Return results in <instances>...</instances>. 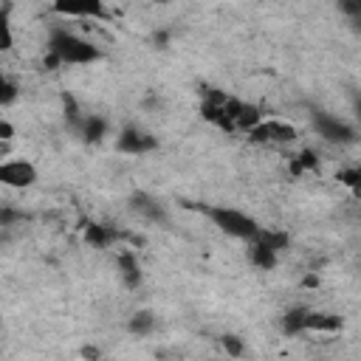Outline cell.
<instances>
[{
	"mask_svg": "<svg viewBox=\"0 0 361 361\" xmlns=\"http://www.w3.org/2000/svg\"><path fill=\"white\" fill-rule=\"evenodd\" d=\"M102 59H104V51L93 39H87L65 25H54L48 31L45 59H42L45 68L54 71V68H65V65H93Z\"/></svg>",
	"mask_w": 361,
	"mask_h": 361,
	"instance_id": "cell-1",
	"label": "cell"
},
{
	"mask_svg": "<svg viewBox=\"0 0 361 361\" xmlns=\"http://www.w3.org/2000/svg\"><path fill=\"white\" fill-rule=\"evenodd\" d=\"M200 212L212 220V226H217L223 234H228L234 240L248 243L259 231L257 217H251L243 209H234V206H226V203H214V206H200Z\"/></svg>",
	"mask_w": 361,
	"mask_h": 361,
	"instance_id": "cell-2",
	"label": "cell"
},
{
	"mask_svg": "<svg viewBox=\"0 0 361 361\" xmlns=\"http://www.w3.org/2000/svg\"><path fill=\"white\" fill-rule=\"evenodd\" d=\"M248 141L254 144H271V147H285V144H293L299 138V130L288 121H279V118H259L248 133Z\"/></svg>",
	"mask_w": 361,
	"mask_h": 361,
	"instance_id": "cell-3",
	"label": "cell"
},
{
	"mask_svg": "<svg viewBox=\"0 0 361 361\" xmlns=\"http://www.w3.org/2000/svg\"><path fill=\"white\" fill-rule=\"evenodd\" d=\"M313 130H316L319 138H324L330 144H353L358 138V133H355V127L350 121H344V118H338L333 113H324V110L313 113Z\"/></svg>",
	"mask_w": 361,
	"mask_h": 361,
	"instance_id": "cell-4",
	"label": "cell"
},
{
	"mask_svg": "<svg viewBox=\"0 0 361 361\" xmlns=\"http://www.w3.org/2000/svg\"><path fill=\"white\" fill-rule=\"evenodd\" d=\"M39 172L25 158H3L0 161V186L8 189H31L37 183Z\"/></svg>",
	"mask_w": 361,
	"mask_h": 361,
	"instance_id": "cell-5",
	"label": "cell"
},
{
	"mask_svg": "<svg viewBox=\"0 0 361 361\" xmlns=\"http://www.w3.org/2000/svg\"><path fill=\"white\" fill-rule=\"evenodd\" d=\"M116 149L121 155H147V152H155L158 149V135L135 127V124H127L118 135H116Z\"/></svg>",
	"mask_w": 361,
	"mask_h": 361,
	"instance_id": "cell-6",
	"label": "cell"
},
{
	"mask_svg": "<svg viewBox=\"0 0 361 361\" xmlns=\"http://www.w3.org/2000/svg\"><path fill=\"white\" fill-rule=\"evenodd\" d=\"M51 11L76 20H107L104 0H51Z\"/></svg>",
	"mask_w": 361,
	"mask_h": 361,
	"instance_id": "cell-7",
	"label": "cell"
},
{
	"mask_svg": "<svg viewBox=\"0 0 361 361\" xmlns=\"http://www.w3.org/2000/svg\"><path fill=\"white\" fill-rule=\"evenodd\" d=\"M130 209L135 214H141L144 220H152V223H166V209L158 197H152L149 192H133L130 195Z\"/></svg>",
	"mask_w": 361,
	"mask_h": 361,
	"instance_id": "cell-8",
	"label": "cell"
},
{
	"mask_svg": "<svg viewBox=\"0 0 361 361\" xmlns=\"http://www.w3.org/2000/svg\"><path fill=\"white\" fill-rule=\"evenodd\" d=\"M76 135H79L85 144H99V141H104V138L110 135V121H107L104 116L85 113V118H82V124H79Z\"/></svg>",
	"mask_w": 361,
	"mask_h": 361,
	"instance_id": "cell-9",
	"label": "cell"
},
{
	"mask_svg": "<svg viewBox=\"0 0 361 361\" xmlns=\"http://www.w3.org/2000/svg\"><path fill=\"white\" fill-rule=\"evenodd\" d=\"M116 262H118L121 285H124L127 290H135V288L141 285V279H144V274H141V265H138L135 254H133V251H121V254L116 257Z\"/></svg>",
	"mask_w": 361,
	"mask_h": 361,
	"instance_id": "cell-10",
	"label": "cell"
},
{
	"mask_svg": "<svg viewBox=\"0 0 361 361\" xmlns=\"http://www.w3.org/2000/svg\"><path fill=\"white\" fill-rule=\"evenodd\" d=\"M338 330H341V319L336 313L307 310V316H305V333H338Z\"/></svg>",
	"mask_w": 361,
	"mask_h": 361,
	"instance_id": "cell-11",
	"label": "cell"
},
{
	"mask_svg": "<svg viewBox=\"0 0 361 361\" xmlns=\"http://www.w3.org/2000/svg\"><path fill=\"white\" fill-rule=\"evenodd\" d=\"M155 327H158V319H155V313H152V310H147V307L135 310V313L127 319V333H130V336H138V338L152 336V333H155Z\"/></svg>",
	"mask_w": 361,
	"mask_h": 361,
	"instance_id": "cell-12",
	"label": "cell"
},
{
	"mask_svg": "<svg viewBox=\"0 0 361 361\" xmlns=\"http://www.w3.org/2000/svg\"><path fill=\"white\" fill-rule=\"evenodd\" d=\"M276 259H279L276 251H271V248L262 245L259 240H248V262H251L254 268L271 271V268H276Z\"/></svg>",
	"mask_w": 361,
	"mask_h": 361,
	"instance_id": "cell-13",
	"label": "cell"
},
{
	"mask_svg": "<svg viewBox=\"0 0 361 361\" xmlns=\"http://www.w3.org/2000/svg\"><path fill=\"white\" fill-rule=\"evenodd\" d=\"M307 310H310V307L296 305V307H288V310L282 313L279 327H282V333H285L288 338H293V336H302V333H305V316H307Z\"/></svg>",
	"mask_w": 361,
	"mask_h": 361,
	"instance_id": "cell-14",
	"label": "cell"
},
{
	"mask_svg": "<svg viewBox=\"0 0 361 361\" xmlns=\"http://www.w3.org/2000/svg\"><path fill=\"white\" fill-rule=\"evenodd\" d=\"M116 237H118V231H116L113 226H107V223H90V226L85 228V240H87L90 245H96V248L113 245Z\"/></svg>",
	"mask_w": 361,
	"mask_h": 361,
	"instance_id": "cell-15",
	"label": "cell"
},
{
	"mask_svg": "<svg viewBox=\"0 0 361 361\" xmlns=\"http://www.w3.org/2000/svg\"><path fill=\"white\" fill-rule=\"evenodd\" d=\"M251 240H259L262 245H268V248L276 251V254L290 245V234H288V231H282V228H265V226H259V231H257Z\"/></svg>",
	"mask_w": 361,
	"mask_h": 361,
	"instance_id": "cell-16",
	"label": "cell"
},
{
	"mask_svg": "<svg viewBox=\"0 0 361 361\" xmlns=\"http://www.w3.org/2000/svg\"><path fill=\"white\" fill-rule=\"evenodd\" d=\"M14 51V28H11V3L0 6V56Z\"/></svg>",
	"mask_w": 361,
	"mask_h": 361,
	"instance_id": "cell-17",
	"label": "cell"
},
{
	"mask_svg": "<svg viewBox=\"0 0 361 361\" xmlns=\"http://www.w3.org/2000/svg\"><path fill=\"white\" fill-rule=\"evenodd\" d=\"M17 96H20V87H17V82L3 71V65H0V107H8V104H14L17 102Z\"/></svg>",
	"mask_w": 361,
	"mask_h": 361,
	"instance_id": "cell-18",
	"label": "cell"
},
{
	"mask_svg": "<svg viewBox=\"0 0 361 361\" xmlns=\"http://www.w3.org/2000/svg\"><path fill=\"white\" fill-rule=\"evenodd\" d=\"M220 344H223V350H226L228 355H234V358H240V355L245 353L243 338H240V336H234V333H226V336L220 338Z\"/></svg>",
	"mask_w": 361,
	"mask_h": 361,
	"instance_id": "cell-19",
	"label": "cell"
},
{
	"mask_svg": "<svg viewBox=\"0 0 361 361\" xmlns=\"http://www.w3.org/2000/svg\"><path fill=\"white\" fill-rule=\"evenodd\" d=\"M338 180H341L344 186H350L353 192H358V180H361V172H358V166H350V169H338Z\"/></svg>",
	"mask_w": 361,
	"mask_h": 361,
	"instance_id": "cell-20",
	"label": "cell"
},
{
	"mask_svg": "<svg viewBox=\"0 0 361 361\" xmlns=\"http://www.w3.org/2000/svg\"><path fill=\"white\" fill-rule=\"evenodd\" d=\"M336 3H338V11L347 14L350 20L361 17V0H336Z\"/></svg>",
	"mask_w": 361,
	"mask_h": 361,
	"instance_id": "cell-21",
	"label": "cell"
},
{
	"mask_svg": "<svg viewBox=\"0 0 361 361\" xmlns=\"http://www.w3.org/2000/svg\"><path fill=\"white\" fill-rule=\"evenodd\" d=\"M307 166H316V155H313L310 149H305V152L290 164V169H293V172H302V169H307Z\"/></svg>",
	"mask_w": 361,
	"mask_h": 361,
	"instance_id": "cell-22",
	"label": "cell"
},
{
	"mask_svg": "<svg viewBox=\"0 0 361 361\" xmlns=\"http://www.w3.org/2000/svg\"><path fill=\"white\" fill-rule=\"evenodd\" d=\"M14 133H17V130H14V124H11L8 118H3V116H0V138H3V141H14Z\"/></svg>",
	"mask_w": 361,
	"mask_h": 361,
	"instance_id": "cell-23",
	"label": "cell"
},
{
	"mask_svg": "<svg viewBox=\"0 0 361 361\" xmlns=\"http://www.w3.org/2000/svg\"><path fill=\"white\" fill-rule=\"evenodd\" d=\"M8 155H11V141H3V138H0V161L8 158Z\"/></svg>",
	"mask_w": 361,
	"mask_h": 361,
	"instance_id": "cell-24",
	"label": "cell"
},
{
	"mask_svg": "<svg viewBox=\"0 0 361 361\" xmlns=\"http://www.w3.org/2000/svg\"><path fill=\"white\" fill-rule=\"evenodd\" d=\"M82 355H99V350L96 347H82Z\"/></svg>",
	"mask_w": 361,
	"mask_h": 361,
	"instance_id": "cell-25",
	"label": "cell"
},
{
	"mask_svg": "<svg viewBox=\"0 0 361 361\" xmlns=\"http://www.w3.org/2000/svg\"><path fill=\"white\" fill-rule=\"evenodd\" d=\"M147 3H158V6H166V3H172V0H147Z\"/></svg>",
	"mask_w": 361,
	"mask_h": 361,
	"instance_id": "cell-26",
	"label": "cell"
}]
</instances>
